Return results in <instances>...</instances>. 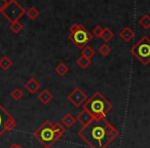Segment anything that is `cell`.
Instances as JSON below:
<instances>
[{"instance_id": "cell-1", "label": "cell", "mask_w": 150, "mask_h": 148, "mask_svg": "<svg viewBox=\"0 0 150 148\" xmlns=\"http://www.w3.org/2000/svg\"><path fill=\"white\" fill-rule=\"evenodd\" d=\"M119 135V132L107 120H93L78 131V136L91 148H107Z\"/></svg>"}, {"instance_id": "cell-2", "label": "cell", "mask_w": 150, "mask_h": 148, "mask_svg": "<svg viewBox=\"0 0 150 148\" xmlns=\"http://www.w3.org/2000/svg\"><path fill=\"white\" fill-rule=\"evenodd\" d=\"M112 104L100 92L95 93L83 105V109L93 115L94 120L106 118L108 112L112 110Z\"/></svg>"}, {"instance_id": "cell-3", "label": "cell", "mask_w": 150, "mask_h": 148, "mask_svg": "<svg viewBox=\"0 0 150 148\" xmlns=\"http://www.w3.org/2000/svg\"><path fill=\"white\" fill-rule=\"evenodd\" d=\"M33 136L45 148H50L58 141L54 130V125L50 120H44V123L33 133Z\"/></svg>"}, {"instance_id": "cell-4", "label": "cell", "mask_w": 150, "mask_h": 148, "mask_svg": "<svg viewBox=\"0 0 150 148\" xmlns=\"http://www.w3.org/2000/svg\"><path fill=\"white\" fill-rule=\"evenodd\" d=\"M131 54L137 58L143 65L150 63V39L147 36H143L135 45L132 47Z\"/></svg>"}, {"instance_id": "cell-5", "label": "cell", "mask_w": 150, "mask_h": 148, "mask_svg": "<svg viewBox=\"0 0 150 148\" xmlns=\"http://www.w3.org/2000/svg\"><path fill=\"white\" fill-rule=\"evenodd\" d=\"M26 13V11L21 4L16 0H9L7 1V4L1 11V15L5 18L8 22L13 23L18 22L24 15Z\"/></svg>"}, {"instance_id": "cell-6", "label": "cell", "mask_w": 150, "mask_h": 148, "mask_svg": "<svg viewBox=\"0 0 150 148\" xmlns=\"http://www.w3.org/2000/svg\"><path fill=\"white\" fill-rule=\"evenodd\" d=\"M93 37H94L93 34L88 29H86V27H83L82 25L80 27V29L77 30L75 33H69L68 35V38L73 42V44L77 46L78 48H80V50H82L84 46L88 45V42L93 39Z\"/></svg>"}, {"instance_id": "cell-7", "label": "cell", "mask_w": 150, "mask_h": 148, "mask_svg": "<svg viewBox=\"0 0 150 148\" xmlns=\"http://www.w3.org/2000/svg\"><path fill=\"white\" fill-rule=\"evenodd\" d=\"M17 125L15 117L0 104V137L6 132H11Z\"/></svg>"}, {"instance_id": "cell-8", "label": "cell", "mask_w": 150, "mask_h": 148, "mask_svg": "<svg viewBox=\"0 0 150 148\" xmlns=\"http://www.w3.org/2000/svg\"><path fill=\"white\" fill-rule=\"evenodd\" d=\"M68 100L74 105L75 107H80L82 104L88 101V96L80 90L79 88H76L67 96Z\"/></svg>"}, {"instance_id": "cell-9", "label": "cell", "mask_w": 150, "mask_h": 148, "mask_svg": "<svg viewBox=\"0 0 150 148\" xmlns=\"http://www.w3.org/2000/svg\"><path fill=\"white\" fill-rule=\"evenodd\" d=\"M76 120H77L82 127H86V125H90V123L94 120V117H93V115L91 114L88 111H86V109H83V110L77 115Z\"/></svg>"}, {"instance_id": "cell-10", "label": "cell", "mask_w": 150, "mask_h": 148, "mask_svg": "<svg viewBox=\"0 0 150 148\" xmlns=\"http://www.w3.org/2000/svg\"><path fill=\"white\" fill-rule=\"evenodd\" d=\"M24 86H25L26 91H28V93L33 95L40 89V84L35 79V78H30V79L26 82Z\"/></svg>"}, {"instance_id": "cell-11", "label": "cell", "mask_w": 150, "mask_h": 148, "mask_svg": "<svg viewBox=\"0 0 150 148\" xmlns=\"http://www.w3.org/2000/svg\"><path fill=\"white\" fill-rule=\"evenodd\" d=\"M37 98H38V100L42 103V104L47 105L48 103H50V101L54 99V96H52V94L47 90V89H44V90L42 91L39 95H38Z\"/></svg>"}, {"instance_id": "cell-12", "label": "cell", "mask_w": 150, "mask_h": 148, "mask_svg": "<svg viewBox=\"0 0 150 148\" xmlns=\"http://www.w3.org/2000/svg\"><path fill=\"white\" fill-rule=\"evenodd\" d=\"M119 36L121 37V39L125 42H129L135 36V33L134 31L131 29L129 27H125L120 32H119Z\"/></svg>"}, {"instance_id": "cell-13", "label": "cell", "mask_w": 150, "mask_h": 148, "mask_svg": "<svg viewBox=\"0 0 150 148\" xmlns=\"http://www.w3.org/2000/svg\"><path fill=\"white\" fill-rule=\"evenodd\" d=\"M75 123H76V118H75L71 113H67V114L62 118V123L64 125V127H68V129L72 127Z\"/></svg>"}, {"instance_id": "cell-14", "label": "cell", "mask_w": 150, "mask_h": 148, "mask_svg": "<svg viewBox=\"0 0 150 148\" xmlns=\"http://www.w3.org/2000/svg\"><path fill=\"white\" fill-rule=\"evenodd\" d=\"M11 66H13V61H11L8 57L4 56L0 59V68L2 69V70H4V71L8 70Z\"/></svg>"}, {"instance_id": "cell-15", "label": "cell", "mask_w": 150, "mask_h": 148, "mask_svg": "<svg viewBox=\"0 0 150 148\" xmlns=\"http://www.w3.org/2000/svg\"><path fill=\"white\" fill-rule=\"evenodd\" d=\"M54 133H56V136H57V138H58V140L66 133V127L61 123H54Z\"/></svg>"}, {"instance_id": "cell-16", "label": "cell", "mask_w": 150, "mask_h": 148, "mask_svg": "<svg viewBox=\"0 0 150 148\" xmlns=\"http://www.w3.org/2000/svg\"><path fill=\"white\" fill-rule=\"evenodd\" d=\"M54 71H56V73L59 76H65L68 73L69 68L65 63H60V64H58V66H56Z\"/></svg>"}, {"instance_id": "cell-17", "label": "cell", "mask_w": 150, "mask_h": 148, "mask_svg": "<svg viewBox=\"0 0 150 148\" xmlns=\"http://www.w3.org/2000/svg\"><path fill=\"white\" fill-rule=\"evenodd\" d=\"M113 37H114V33H113L112 30H110L108 27H106V28L103 29V33H102V36H101V38L103 39V41L108 42V41H110Z\"/></svg>"}, {"instance_id": "cell-18", "label": "cell", "mask_w": 150, "mask_h": 148, "mask_svg": "<svg viewBox=\"0 0 150 148\" xmlns=\"http://www.w3.org/2000/svg\"><path fill=\"white\" fill-rule=\"evenodd\" d=\"M95 54H96L95 50H93L90 45L84 46V47L81 50V57H84V58H86V59H90V60L95 56Z\"/></svg>"}, {"instance_id": "cell-19", "label": "cell", "mask_w": 150, "mask_h": 148, "mask_svg": "<svg viewBox=\"0 0 150 148\" xmlns=\"http://www.w3.org/2000/svg\"><path fill=\"white\" fill-rule=\"evenodd\" d=\"M139 25L143 28L144 30H148L150 28V16L143 15L141 19L139 20Z\"/></svg>"}, {"instance_id": "cell-20", "label": "cell", "mask_w": 150, "mask_h": 148, "mask_svg": "<svg viewBox=\"0 0 150 148\" xmlns=\"http://www.w3.org/2000/svg\"><path fill=\"white\" fill-rule=\"evenodd\" d=\"M25 15L27 16V17L29 18L30 20L34 21V20H36L38 17H39V11H38V9L36 8V7L32 6V7H30V8L28 9L27 11H26Z\"/></svg>"}, {"instance_id": "cell-21", "label": "cell", "mask_w": 150, "mask_h": 148, "mask_svg": "<svg viewBox=\"0 0 150 148\" xmlns=\"http://www.w3.org/2000/svg\"><path fill=\"white\" fill-rule=\"evenodd\" d=\"M91 60L90 59H86L84 57H79V58L76 60V64L80 67L81 69H86L91 65Z\"/></svg>"}, {"instance_id": "cell-22", "label": "cell", "mask_w": 150, "mask_h": 148, "mask_svg": "<svg viewBox=\"0 0 150 148\" xmlns=\"http://www.w3.org/2000/svg\"><path fill=\"white\" fill-rule=\"evenodd\" d=\"M23 28H24L23 24L20 23V21L13 22V23H11V25H9V29H11L15 34H19L20 32L23 30Z\"/></svg>"}, {"instance_id": "cell-23", "label": "cell", "mask_w": 150, "mask_h": 148, "mask_svg": "<svg viewBox=\"0 0 150 148\" xmlns=\"http://www.w3.org/2000/svg\"><path fill=\"white\" fill-rule=\"evenodd\" d=\"M23 96H24L23 92H22V90H21V89H19V88L13 89V90L11 91V97L15 101H20L22 98H23Z\"/></svg>"}, {"instance_id": "cell-24", "label": "cell", "mask_w": 150, "mask_h": 148, "mask_svg": "<svg viewBox=\"0 0 150 148\" xmlns=\"http://www.w3.org/2000/svg\"><path fill=\"white\" fill-rule=\"evenodd\" d=\"M111 47L108 45V44H106V43H104V44H102V45L99 47V52H100L101 55H102L103 57H106V56H108L109 54L111 52Z\"/></svg>"}, {"instance_id": "cell-25", "label": "cell", "mask_w": 150, "mask_h": 148, "mask_svg": "<svg viewBox=\"0 0 150 148\" xmlns=\"http://www.w3.org/2000/svg\"><path fill=\"white\" fill-rule=\"evenodd\" d=\"M102 33H103V28L101 27V26H96V27L93 29V36H96V37H99L101 38V36H102Z\"/></svg>"}, {"instance_id": "cell-26", "label": "cell", "mask_w": 150, "mask_h": 148, "mask_svg": "<svg viewBox=\"0 0 150 148\" xmlns=\"http://www.w3.org/2000/svg\"><path fill=\"white\" fill-rule=\"evenodd\" d=\"M80 27H81V25L80 24H72L70 27V29H69V31H70V34H73L75 33V32L77 31V30L80 29Z\"/></svg>"}, {"instance_id": "cell-27", "label": "cell", "mask_w": 150, "mask_h": 148, "mask_svg": "<svg viewBox=\"0 0 150 148\" xmlns=\"http://www.w3.org/2000/svg\"><path fill=\"white\" fill-rule=\"evenodd\" d=\"M7 4V0H0V13L3 11V8L5 7V5Z\"/></svg>"}, {"instance_id": "cell-28", "label": "cell", "mask_w": 150, "mask_h": 148, "mask_svg": "<svg viewBox=\"0 0 150 148\" xmlns=\"http://www.w3.org/2000/svg\"><path fill=\"white\" fill-rule=\"evenodd\" d=\"M8 148H23L21 145H19V144H17V143H13V144H11V146H9Z\"/></svg>"}]
</instances>
